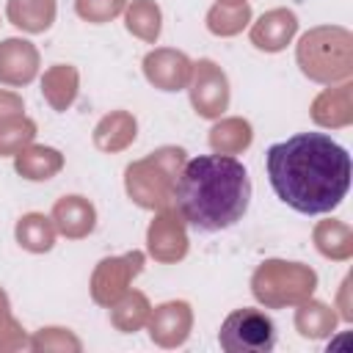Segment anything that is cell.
Segmentation results:
<instances>
[{
  "mask_svg": "<svg viewBox=\"0 0 353 353\" xmlns=\"http://www.w3.org/2000/svg\"><path fill=\"white\" fill-rule=\"evenodd\" d=\"M273 193L301 215H323L342 204L350 188V154L325 132H298L268 146Z\"/></svg>",
  "mask_w": 353,
  "mask_h": 353,
  "instance_id": "1",
  "label": "cell"
},
{
  "mask_svg": "<svg viewBox=\"0 0 353 353\" xmlns=\"http://www.w3.org/2000/svg\"><path fill=\"white\" fill-rule=\"evenodd\" d=\"M174 210L196 232L234 226L251 204V179L234 154H199L185 160L174 193Z\"/></svg>",
  "mask_w": 353,
  "mask_h": 353,
  "instance_id": "2",
  "label": "cell"
},
{
  "mask_svg": "<svg viewBox=\"0 0 353 353\" xmlns=\"http://www.w3.org/2000/svg\"><path fill=\"white\" fill-rule=\"evenodd\" d=\"M301 72L314 83H339L353 72V36L336 25H320L301 36L295 50Z\"/></svg>",
  "mask_w": 353,
  "mask_h": 353,
  "instance_id": "3",
  "label": "cell"
},
{
  "mask_svg": "<svg viewBox=\"0 0 353 353\" xmlns=\"http://www.w3.org/2000/svg\"><path fill=\"white\" fill-rule=\"evenodd\" d=\"M185 165L182 146H160L143 160H135L124 171L127 196L143 210H163L171 201L174 182Z\"/></svg>",
  "mask_w": 353,
  "mask_h": 353,
  "instance_id": "4",
  "label": "cell"
},
{
  "mask_svg": "<svg viewBox=\"0 0 353 353\" xmlns=\"http://www.w3.org/2000/svg\"><path fill=\"white\" fill-rule=\"evenodd\" d=\"M317 287V273L301 262L268 259L251 276V292L268 309H281L306 301Z\"/></svg>",
  "mask_w": 353,
  "mask_h": 353,
  "instance_id": "5",
  "label": "cell"
},
{
  "mask_svg": "<svg viewBox=\"0 0 353 353\" xmlns=\"http://www.w3.org/2000/svg\"><path fill=\"white\" fill-rule=\"evenodd\" d=\"M218 342L226 353H270L276 345V325L259 309H234L218 331Z\"/></svg>",
  "mask_w": 353,
  "mask_h": 353,
  "instance_id": "6",
  "label": "cell"
},
{
  "mask_svg": "<svg viewBox=\"0 0 353 353\" xmlns=\"http://www.w3.org/2000/svg\"><path fill=\"white\" fill-rule=\"evenodd\" d=\"M188 91H190V105L201 119H221L223 110L229 108V80L223 69L210 58L193 63Z\"/></svg>",
  "mask_w": 353,
  "mask_h": 353,
  "instance_id": "7",
  "label": "cell"
},
{
  "mask_svg": "<svg viewBox=\"0 0 353 353\" xmlns=\"http://www.w3.org/2000/svg\"><path fill=\"white\" fill-rule=\"evenodd\" d=\"M143 270V254L130 251L121 256H108L97 265L91 276V298L99 306H113L127 290L130 281Z\"/></svg>",
  "mask_w": 353,
  "mask_h": 353,
  "instance_id": "8",
  "label": "cell"
},
{
  "mask_svg": "<svg viewBox=\"0 0 353 353\" xmlns=\"http://www.w3.org/2000/svg\"><path fill=\"white\" fill-rule=\"evenodd\" d=\"M146 248L157 262H179L188 254V234H185V221L179 218L176 210L163 207L154 221L149 223L146 232Z\"/></svg>",
  "mask_w": 353,
  "mask_h": 353,
  "instance_id": "9",
  "label": "cell"
},
{
  "mask_svg": "<svg viewBox=\"0 0 353 353\" xmlns=\"http://www.w3.org/2000/svg\"><path fill=\"white\" fill-rule=\"evenodd\" d=\"M190 72H193L190 58L171 47H157V50L146 52V58H143V77L160 91L188 88Z\"/></svg>",
  "mask_w": 353,
  "mask_h": 353,
  "instance_id": "10",
  "label": "cell"
},
{
  "mask_svg": "<svg viewBox=\"0 0 353 353\" xmlns=\"http://www.w3.org/2000/svg\"><path fill=\"white\" fill-rule=\"evenodd\" d=\"M190 325H193V312L185 301L160 303L149 314V334H152V342H157L160 347L182 345L190 334Z\"/></svg>",
  "mask_w": 353,
  "mask_h": 353,
  "instance_id": "11",
  "label": "cell"
},
{
  "mask_svg": "<svg viewBox=\"0 0 353 353\" xmlns=\"http://www.w3.org/2000/svg\"><path fill=\"white\" fill-rule=\"evenodd\" d=\"M39 74V50L28 39L0 41V83L19 88Z\"/></svg>",
  "mask_w": 353,
  "mask_h": 353,
  "instance_id": "12",
  "label": "cell"
},
{
  "mask_svg": "<svg viewBox=\"0 0 353 353\" xmlns=\"http://www.w3.org/2000/svg\"><path fill=\"white\" fill-rule=\"evenodd\" d=\"M295 33H298V17L290 8H273L265 11L251 25V44L262 52H279L292 41Z\"/></svg>",
  "mask_w": 353,
  "mask_h": 353,
  "instance_id": "13",
  "label": "cell"
},
{
  "mask_svg": "<svg viewBox=\"0 0 353 353\" xmlns=\"http://www.w3.org/2000/svg\"><path fill=\"white\" fill-rule=\"evenodd\" d=\"M50 218L55 223V232H61L66 240H83L97 226V210L83 196H61Z\"/></svg>",
  "mask_w": 353,
  "mask_h": 353,
  "instance_id": "14",
  "label": "cell"
},
{
  "mask_svg": "<svg viewBox=\"0 0 353 353\" xmlns=\"http://www.w3.org/2000/svg\"><path fill=\"white\" fill-rule=\"evenodd\" d=\"M312 119L320 127H347L353 121V85L345 80L336 88H325L312 102Z\"/></svg>",
  "mask_w": 353,
  "mask_h": 353,
  "instance_id": "15",
  "label": "cell"
},
{
  "mask_svg": "<svg viewBox=\"0 0 353 353\" xmlns=\"http://www.w3.org/2000/svg\"><path fill=\"white\" fill-rule=\"evenodd\" d=\"M77 91H80V74L72 63H55L41 77V97L58 113H63L74 105Z\"/></svg>",
  "mask_w": 353,
  "mask_h": 353,
  "instance_id": "16",
  "label": "cell"
},
{
  "mask_svg": "<svg viewBox=\"0 0 353 353\" xmlns=\"http://www.w3.org/2000/svg\"><path fill=\"white\" fill-rule=\"evenodd\" d=\"M14 168L19 176H25L30 182H44V179H52L63 168V154L52 146L28 143L22 152L14 154Z\"/></svg>",
  "mask_w": 353,
  "mask_h": 353,
  "instance_id": "17",
  "label": "cell"
},
{
  "mask_svg": "<svg viewBox=\"0 0 353 353\" xmlns=\"http://www.w3.org/2000/svg\"><path fill=\"white\" fill-rule=\"evenodd\" d=\"M138 135V124L127 110H113L108 116L99 119V124L94 127V146L102 152H121L127 149Z\"/></svg>",
  "mask_w": 353,
  "mask_h": 353,
  "instance_id": "18",
  "label": "cell"
},
{
  "mask_svg": "<svg viewBox=\"0 0 353 353\" xmlns=\"http://www.w3.org/2000/svg\"><path fill=\"white\" fill-rule=\"evenodd\" d=\"M55 0H8L6 17L14 28L25 33H44L55 22Z\"/></svg>",
  "mask_w": 353,
  "mask_h": 353,
  "instance_id": "19",
  "label": "cell"
},
{
  "mask_svg": "<svg viewBox=\"0 0 353 353\" xmlns=\"http://www.w3.org/2000/svg\"><path fill=\"white\" fill-rule=\"evenodd\" d=\"M55 223L52 218H47L44 212H28L17 221V229H14V237L17 243L30 251V254H44L55 245Z\"/></svg>",
  "mask_w": 353,
  "mask_h": 353,
  "instance_id": "20",
  "label": "cell"
},
{
  "mask_svg": "<svg viewBox=\"0 0 353 353\" xmlns=\"http://www.w3.org/2000/svg\"><path fill=\"white\" fill-rule=\"evenodd\" d=\"M124 25L132 36H138L146 44H154L163 30V14L154 0H132L124 8Z\"/></svg>",
  "mask_w": 353,
  "mask_h": 353,
  "instance_id": "21",
  "label": "cell"
},
{
  "mask_svg": "<svg viewBox=\"0 0 353 353\" xmlns=\"http://www.w3.org/2000/svg\"><path fill=\"white\" fill-rule=\"evenodd\" d=\"M254 132L245 119H221L210 130V146L218 154H240L251 146Z\"/></svg>",
  "mask_w": 353,
  "mask_h": 353,
  "instance_id": "22",
  "label": "cell"
},
{
  "mask_svg": "<svg viewBox=\"0 0 353 353\" xmlns=\"http://www.w3.org/2000/svg\"><path fill=\"white\" fill-rule=\"evenodd\" d=\"M314 245L323 256L328 259H347L353 254V234H350V226L331 218V221H320L314 226Z\"/></svg>",
  "mask_w": 353,
  "mask_h": 353,
  "instance_id": "23",
  "label": "cell"
},
{
  "mask_svg": "<svg viewBox=\"0 0 353 353\" xmlns=\"http://www.w3.org/2000/svg\"><path fill=\"white\" fill-rule=\"evenodd\" d=\"M113 312H110V323L119 328V331H124V334H132V331H138L146 320H149V301H146V295L143 292H138V290H127L113 306H110Z\"/></svg>",
  "mask_w": 353,
  "mask_h": 353,
  "instance_id": "24",
  "label": "cell"
},
{
  "mask_svg": "<svg viewBox=\"0 0 353 353\" xmlns=\"http://www.w3.org/2000/svg\"><path fill=\"white\" fill-rule=\"evenodd\" d=\"M336 325V314L334 309H328L320 301H301V309L295 312V328L301 331V336L306 339H320L328 336Z\"/></svg>",
  "mask_w": 353,
  "mask_h": 353,
  "instance_id": "25",
  "label": "cell"
},
{
  "mask_svg": "<svg viewBox=\"0 0 353 353\" xmlns=\"http://www.w3.org/2000/svg\"><path fill=\"white\" fill-rule=\"evenodd\" d=\"M248 22H251V6L248 3H237V6L215 3L207 11V30L215 36H237Z\"/></svg>",
  "mask_w": 353,
  "mask_h": 353,
  "instance_id": "26",
  "label": "cell"
},
{
  "mask_svg": "<svg viewBox=\"0 0 353 353\" xmlns=\"http://www.w3.org/2000/svg\"><path fill=\"white\" fill-rule=\"evenodd\" d=\"M33 138H36V121L28 119L25 113L0 121V157L22 152L28 143H33Z\"/></svg>",
  "mask_w": 353,
  "mask_h": 353,
  "instance_id": "27",
  "label": "cell"
},
{
  "mask_svg": "<svg viewBox=\"0 0 353 353\" xmlns=\"http://www.w3.org/2000/svg\"><path fill=\"white\" fill-rule=\"evenodd\" d=\"M124 8H127V0H74L77 17L85 19V22H94V25L110 22Z\"/></svg>",
  "mask_w": 353,
  "mask_h": 353,
  "instance_id": "28",
  "label": "cell"
},
{
  "mask_svg": "<svg viewBox=\"0 0 353 353\" xmlns=\"http://www.w3.org/2000/svg\"><path fill=\"white\" fill-rule=\"evenodd\" d=\"M30 347H33V350H52V347H58V350H66V347L80 350V342H77L72 334H66L63 328H41V331L30 339Z\"/></svg>",
  "mask_w": 353,
  "mask_h": 353,
  "instance_id": "29",
  "label": "cell"
},
{
  "mask_svg": "<svg viewBox=\"0 0 353 353\" xmlns=\"http://www.w3.org/2000/svg\"><path fill=\"white\" fill-rule=\"evenodd\" d=\"M22 110H25L22 99H19L14 91H6V88H0V121H6V119H14V116H22Z\"/></svg>",
  "mask_w": 353,
  "mask_h": 353,
  "instance_id": "30",
  "label": "cell"
},
{
  "mask_svg": "<svg viewBox=\"0 0 353 353\" xmlns=\"http://www.w3.org/2000/svg\"><path fill=\"white\" fill-rule=\"evenodd\" d=\"M17 331H19V325L14 323V317H11V312H8V298H6V292L0 290V347H8L6 339H3V334L17 336Z\"/></svg>",
  "mask_w": 353,
  "mask_h": 353,
  "instance_id": "31",
  "label": "cell"
},
{
  "mask_svg": "<svg viewBox=\"0 0 353 353\" xmlns=\"http://www.w3.org/2000/svg\"><path fill=\"white\" fill-rule=\"evenodd\" d=\"M218 3H223V6H237V3H248V0H218Z\"/></svg>",
  "mask_w": 353,
  "mask_h": 353,
  "instance_id": "32",
  "label": "cell"
}]
</instances>
